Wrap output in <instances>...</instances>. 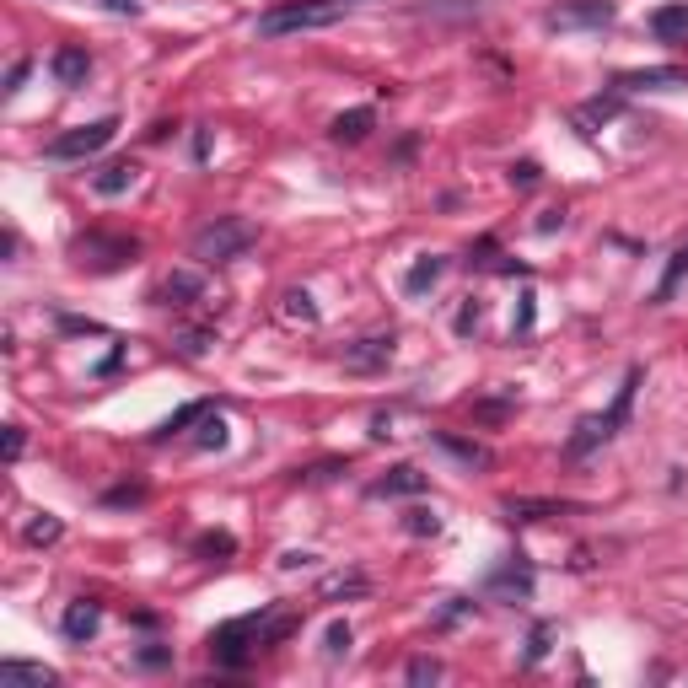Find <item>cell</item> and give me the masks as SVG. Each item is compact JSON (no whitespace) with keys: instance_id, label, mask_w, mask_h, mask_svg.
Wrapping results in <instances>:
<instances>
[{"instance_id":"obj_29","label":"cell","mask_w":688,"mask_h":688,"mask_svg":"<svg viewBox=\"0 0 688 688\" xmlns=\"http://www.w3.org/2000/svg\"><path fill=\"white\" fill-rule=\"evenodd\" d=\"M194 447H205V452H210V447H226V420H221V414H210V409L199 414V436H194Z\"/></svg>"},{"instance_id":"obj_34","label":"cell","mask_w":688,"mask_h":688,"mask_svg":"<svg viewBox=\"0 0 688 688\" xmlns=\"http://www.w3.org/2000/svg\"><path fill=\"white\" fill-rule=\"evenodd\" d=\"M436 678H441L436 656H414V662H409V683H436Z\"/></svg>"},{"instance_id":"obj_14","label":"cell","mask_w":688,"mask_h":688,"mask_svg":"<svg viewBox=\"0 0 688 688\" xmlns=\"http://www.w3.org/2000/svg\"><path fill=\"white\" fill-rule=\"evenodd\" d=\"M199 296H205V280H199L194 269H172V275L162 280V301H167V307H194Z\"/></svg>"},{"instance_id":"obj_3","label":"cell","mask_w":688,"mask_h":688,"mask_svg":"<svg viewBox=\"0 0 688 688\" xmlns=\"http://www.w3.org/2000/svg\"><path fill=\"white\" fill-rule=\"evenodd\" d=\"M258 242V226L242 221V215H215L210 226L194 232V258L199 264H232Z\"/></svg>"},{"instance_id":"obj_39","label":"cell","mask_w":688,"mask_h":688,"mask_svg":"<svg viewBox=\"0 0 688 688\" xmlns=\"http://www.w3.org/2000/svg\"><path fill=\"white\" fill-rule=\"evenodd\" d=\"M473 328H479V301H473V296H468V301H463V312H457V334H463V339H468V334H473Z\"/></svg>"},{"instance_id":"obj_2","label":"cell","mask_w":688,"mask_h":688,"mask_svg":"<svg viewBox=\"0 0 688 688\" xmlns=\"http://www.w3.org/2000/svg\"><path fill=\"white\" fill-rule=\"evenodd\" d=\"M350 0H291L258 17V38H291V33H312V27H334Z\"/></svg>"},{"instance_id":"obj_16","label":"cell","mask_w":688,"mask_h":688,"mask_svg":"<svg viewBox=\"0 0 688 688\" xmlns=\"http://www.w3.org/2000/svg\"><path fill=\"white\" fill-rule=\"evenodd\" d=\"M436 447L452 452L457 463H468V468H490V463H495L490 447H479V441H463V436H452V430H436Z\"/></svg>"},{"instance_id":"obj_17","label":"cell","mask_w":688,"mask_h":688,"mask_svg":"<svg viewBox=\"0 0 688 688\" xmlns=\"http://www.w3.org/2000/svg\"><path fill=\"white\" fill-rule=\"evenodd\" d=\"M0 683H33V688H54V683H60V672H54V667H43V662H17V656H11V662H0Z\"/></svg>"},{"instance_id":"obj_32","label":"cell","mask_w":688,"mask_h":688,"mask_svg":"<svg viewBox=\"0 0 688 688\" xmlns=\"http://www.w3.org/2000/svg\"><path fill=\"white\" fill-rule=\"evenodd\" d=\"M210 344H215V328H183V334H178V350L194 355V361L210 350Z\"/></svg>"},{"instance_id":"obj_26","label":"cell","mask_w":688,"mask_h":688,"mask_svg":"<svg viewBox=\"0 0 688 688\" xmlns=\"http://www.w3.org/2000/svg\"><path fill=\"white\" fill-rule=\"evenodd\" d=\"M565 506L554 500H506V522H543V516H559Z\"/></svg>"},{"instance_id":"obj_7","label":"cell","mask_w":688,"mask_h":688,"mask_svg":"<svg viewBox=\"0 0 688 688\" xmlns=\"http://www.w3.org/2000/svg\"><path fill=\"white\" fill-rule=\"evenodd\" d=\"M140 253V242L135 237H81L76 242V264H86V269H119V264H129V258Z\"/></svg>"},{"instance_id":"obj_12","label":"cell","mask_w":688,"mask_h":688,"mask_svg":"<svg viewBox=\"0 0 688 688\" xmlns=\"http://www.w3.org/2000/svg\"><path fill=\"white\" fill-rule=\"evenodd\" d=\"M490 597H506V602H516V597H533V565H527V554H516L506 570L490 581Z\"/></svg>"},{"instance_id":"obj_37","label":"cell","mask_w":688,"mask_h":688,"mask_svg":"<svg viewBox=\"0 0 688 688\" xmlns=\"http://www.w3.org/2000/svg\"><path fill=\"white\" fill-rule=\"evenodd\" d=\"M463 613H473V602H468V597H447V608L436 613V624L447 629V624H457V619H463Z\"/></svg>"},{"instance_id":"obj_30","label":"cell","mask_w":688,"mask_h":688,"mask_svg":"<svg viewBox=\"0 0 688 688\" xmlns=\"http://www.w3.org/2000/svg\"><path fill=\"white\" fill-rule=\"evenodd\" d=\"M350 640H355V635H350V624L334 619V624L323 629V656H328V662H339V656L350 651Z\"/></svg>"},{"instance_id":"obj_46","label":"cell","mask_w":688,"mask_h":688,"mask_svg":"<svg viewBox=\"0 0 688 688\" xmlns=\"http://www.w3.org/2000/svg\"><path fill=\"white\" fill-rule=\"evenodd\" d=\"M511 404H500V398H490V404H479V414H484V420H500V414H506Z\"/></svg>"},{"instance_id":"obj_38","label":"cell","mask_w":688,"mask_h":688,"mask_svg":"<svg viewBox=\"0 0 688 688\" xmlns=\"http://www.w3.org/2000/svg\"><path fill=\"white\" fill-rule=\"evenodd\" d=\"M22 452H27V430L22 425H6V463H17Z\"/></svg>"},{"instance_id":"obj_31","label":"cell","mask_w":688,"mask_h":688,"mask_svg":"<svg viewBox=\"0 0 688 688\" xmlns=\"http://www.w3.org/2000/svg\"><path fill=\"white\" fill-rule=\"evenodd\" d=\"M549 640H554V624H549V619H538V624H533V635H527V667L549 656Z\"/></svg>"},{"instance_id":"obj_41","label":"cell","mask_w":688,"mask_h":688,"mask_svg":"<svg viewBox=\"0 0 688 688\" xmlns=\"http://www.w3.org/2000/svg\"><path fill=\"white\" fill-rule=\"evenodd\" d=\"M318 554H307V549H285L280 554V570H301V565H312Z\"/></svg>"},{"instance_id":"obj_10","label":"cell","mask_w":688,"mask_h":688,"mask_svg":"<svg viewBox=\"0 0 688 688\" xmlns=\"http://www.w3.org/2000/svg\"><path fill=\"white\" fill-rule=\"evenodd\" d=\"M619 92H672V86H688V70L678 65H651V70H624L619 81Z\"/></svg>"},{"instance_id":"obj_18","label":"cell","mask_w":688,"mask_h":688,"mask_svg":"<svg viewBox=\"0 0 688 688\" xmlns=\"http://www.w3.org/2000/svg\"><path fill=\"white\" fill-rule=\"evenodd\" d=\"M371 592V576L366 570H339V576H323L318 597L323 602H339V597H366Z\"/></svg>"},{"instance_id":"obj_5","label":"cell","mask_w":688,"mask_h":688,"mask_svg":"<svg viewBox=\"0 0 688 688\" xmlns=\"http://www.w3.org/2000/svg\"><path fill=\"white\" fill-rule=\"evenodd\" d=\"M113 135H119V119L108 113V119H92V124H76V129H65V135H54L43 156H49V162H81V156L103 151Z\"/></svg>"},{"instance_id":"obj_6","label":"cell","mask_w":688,"mask_h":688,"mask_svg":"<svg viewBox=\"0 0 688 688\" xmlns=\"http://www.w3.org/2000/svg\"><path fill=\"white\" fill-rule=\"evenodd\" d=\"M613 17H619L613 0H565V6H554L543 22H549L554 33H576V27H608Z\"/></svg>"},{"instance_id":"obj_4","label":"cell","mask_w":688,"mask_h":688,"mask_svg":"<svg viewBox=\"0 0 688 688\" xmlns=\"http://www.w3.org/2000/svg\"><path fill=\"white\" fill-rule=\"evenodd\" d=\"M264 613H248V619H232V624H221L210 635V651H215V662L221 667H242L253 651H264Z\"/></svg>"},{"instance_id":"obj_36","label":"cell","mask_w":688,"mask_h":688,"mask_svg":"<svg viewBox=\"0 0 688 688\" xmlns=\"http://www.w3.org/2000/svg\"><path fill=\"white\" fill-rule=\"evenodd\" d=\"M538 178H543L538 162H511V183H516V189H533Z\"/></svg>"},{"instance_id":"obj_20","label":"cell","mask_w":688,"mask_h":688,"mask_svg":"<svg viewBox=\"0 0 688 688\" xmlns=\"http://www.w3.org/2000/svg\"><path fill=\"white\" fill-rule=\"evenodd\" d=\"M619 108H624V92L592 97V103H586V108H576V129H581V135H592V124H608V119H619Z\"/></svg>"},{"instance_id":"obj_19","label":"cell","mask_w":688,"mask_h":688,"mask_svg":"<svg viewBox=\"0 0 688 688\" xmlns=\"http://www.w3.org/2000/svg\"><path fill=\"white\" fill-rule=\"evenodd\" d=\"M371 124H377V113H371V108H350V113H339V119L328 124V135L344 140V146H355V140L371 135Z\"/></svg>"},{"instance_id":"obj_11","label":"cell","mask_w":688,"mask_h":688,"mask_svg":"<svg viewBox=\"0 0 688 688\" xmlns=\"http://www.w3.org/2000/svg\"><path fill=\"white\" fill-rule=\"evenodd\" d=\"M430 490V479L414 463H398V468H387L377 484H371V495L377 500H393V495H425Z\"/></svg>"},{"instance_id":"obj_40","label":"cell","mask_w":688,"mask_h":688,"mask_svg":"<svg viewBox=\"0 0 688 688\" xmlns=\"http://www.w3.org/2000/svg\"><path fill=\"white\" fill-rule=\"evenodd\" d=\"M27 70H33V60H17L6 70V92H22V81H27Z\"/></svg>"},{"instance_id":"obj_15","label":"cell","mask_w":688,"mask_h":688,"mask_svg":"<svg viewBox=\"0 0 688 688\" xmlns=\"http://www.w3.org/2000/svg\"><path fill=\"white\" fill-rule=\"evenodd\" d=\"M135 178H140V167L129 162V156H119V162H108L103 172H92V189L103 194V199H113V194H124Z\"/></svg>"},{"instance_id":"obj_24","label":"cell","mask_w":688,"mask_h":688,"mask_svg":"<svg viewBox=\"0 0 688 688\" xmlns=\"http://www.w3.org/2000/svg\"><path fill=\"white\" fill-rule=\"evenodd\" d=\"M651 33L656 38H688V6H662V11H651Z\"/></svg>"},{"instance_id":"obj_43","label":"cell","mask_w":688,"mask_h":688,"mask_svg":"<svg viewBox=\"0 0 688 688\" xmlns=\"http://www.w3.org/2000/svg\"><path fill=\"white\" fill-rule=\"evenodd\" d=\"M559 226H565V210H543L538 215V232H559Z\"/></svg>"},{"instance_id":"obj_45","label":"cell","mask_w":688,"mask_h":688,"mask_svg":"<svg viewBox=\"0 0 688 688\" xmlns=\"http://www.w3.org/2000/svg\"><path fill=\"white\" fill-rule=\"evenodd\" d=\"M103 6H108V11H119V17H135L140 0H103Z\"/></svg>"},{"instance_id":"obj_1","label":"cell","mask_w":688,"mask_h":688,"mask_svg":"<svg viewBox=\"0 0 688 688\" xmlns=\"http://www.w3.org/2000/svg\"><path fill=\"white\" fill-rule=\"evenodd\" d=\"M640 382H645V371L635 366V371L624 377L619 398H613V409H602V414H581L576 430H570V441H565V457H570V463H581L586 452H597L602 441H613V436H619V425L629 420V404H635V387H640Z\"/></svg>"},{"instance_id":"obj_9","label":"cell","mask_w":688,"mask_h":688,"mask_svg":"<svg viewBox=\"0 0 688 688\" xmlns=\"http://www.w3.org/2000/svg\"><path fill=\"white\" fill-rule=\"evenodd\" d=\"M97 629H103V602H92V597H76V602L65 608V619H60V635H65L70 645H86Z\"/></svg>"},{"instance_id":"obj_28","label":"cell","mask_w":688,"mask_h":688,"mask_svg":"<svg viewBox=\"0 0 688 688\" xmlns=\"http://www.w3.org/2000/svg\"><path fill=\"white\" fill-rule=\"evenodd\" d=\"M404 533L409 538H436L441 533V516L425 511V506H414V511H404Z\"/></svg>"},{"instance_id":"obj_23","label":"cell","mask_w":688,"mask_h":688,"mask_svg":"<svg viewBox=\"0 0 688 688\" xmlns=\"http://www.w3.org/2000/svg\"><path fill=\"white\" fill-rule=\"evenodd\" d=\"M280 318H285V323H307V328H312V323L323 318V312H318V301H312L307 291H285V296H280Z\"/></svg>"},{"instance_id":"obj_35","label":"cell","mask_w":688,"mask_h":688,"mask_svg":"<svg viewBox=\"0 0 688 688\" xmlns=\"http://www.w3.org/2000/svg\"><path fill=\"white\" fill-rule=\"evenodd\" d=\"M194 549H199V554H232L237 538H232V533H205V538L194 543Z\"/></svg>"},{"instance_id":"obj_13","label":"cell","mask_w":688,"mask_h":688,"mask_svg":"<svg viewBox=\"0 0 688 688\" xmlns=\"http://www.w3.org/2000/svg\"><path fill=\"white\" fill-rule=\"evenodd\" d=\"M49 70H54V81H60V86H81L86 76H92V54H86L81 43H65V49H54Z\"/></svg>"},{"instance_id":"obj_25","label":"cell","mask_w":688,"mask_h":688,"mask_svg":"<svg viewBox=\"0 0 688 688\" xmlns=\"http://www.w3.org/2000/svg\"><path fill=\"white\" fill-rule=\"evenodd\" d=\"M688 280V242H683V248L678 253H672V264H667V275H662V285H656V307H667V301H672V291H678V285Z\"/></svg>"},{"instance_id":"obj_27","label":"cell","mask_w":688,"mask_h":688,"mask_svg":"<svg viewBox=\"0 0 688 688\" xmlns=\"http://www.w3.org/2000/svg\"><path fill=\"white\" fill-rule=\"evenodd\" d=\"M205 409H210L205 398H199V404H183L178 414H167V420H162V425L151 430V441H172V436H178L183 425H194V420H199V414H205Z\"/></svg>"},{"instance_id":"obj_22","label":"cell","mask_w":688,"mask_h":688,"mask_svg":"<svg viewBox=\"0 0 688 688\" xmlns=\"http://www.w3.org/2000/svg\"><path fill=\"white\" fill-rule=\"evenodd\" d=\"M22 538L33 543V549H49V543H60V538H65V522H60L54 511H38L33 522L22 527Z\"/></svg>"},{"instance_id":"obj_21","label":"cell","mask_w":688,"mask_h":688,"mask_svg":"<svg viewBox=\"0 0 688 688\" xmlns=\"http://www.w3.org/2000/svg\"><path fill=\"white\" fill-rule=\"evenodd\" d=\"M441 275H447V258L425 253L420 264H414L409 275H404V291H409V296H425V291H436V280H441Z\"/></svg>"},{"instance_id":"obj_8","label":"cell","mask_w":688,"mask_h":688,"mask_svg":"<svg viewBox=\"0 0 688 688\" xmlns=\"http://www.w3.org/2000/svg\"><path fill=\"white\" fill-rule=\"evenodd\" d=\"M387 361H393V334H366L344 344V371H382Z\"/></svg>"},{"instance_id":"obj_33","label":"cell","mask_w":688,"mask_h":688,"mask_svg":"<svg viewBox=\"0 0 688 688\" xmlns=\"http://www.w3.org/2000/svg\"><path fill=\"white\" fill-rule=\"evenodd\" d=\"M140 500H146V484H119L103 495V506H140Z\"/></svg>"},{"instance_id":"obj_44","label":"cell","mask_w":688,"mask_h":688,"mask_svg":"<svg viewBox=\"0 0 688 688\" xmlns=\"http://www.w3.org/2000/svg\"><path fill=\"white\" fill-rule=\"evenodd\" d=\"M533 328V296H522V318H516V334H527Z\"/></svg>"},{"instance_id":"obj_42","label":"cell","mask_w":688,"mask_h":688,"mask_svg":"<svg viewBox=\"0 0 688 688\" xmlns=\"http://www.w3.org/2000/svg\"><path fill=\"white\" fill-rule=\"evenodd\" d=\"M172 662V651H162V645H146V651H140V667H167Z\"/></svg>"}]
</instances>
